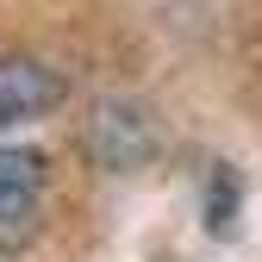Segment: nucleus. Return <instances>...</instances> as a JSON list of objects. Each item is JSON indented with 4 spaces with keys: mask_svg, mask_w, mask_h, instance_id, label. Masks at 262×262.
Returning <instances> with one entry per match:
<instances>
[{
    "mask_svg": "<svg viewBox=\"0 0 262 262\" xmlns=\"http://www.w3.org/2000/svg\"><path fill=\"white\" fill-rule=\"evenodd\" d=\"M81 144H88V156L100 162V169H113V175H131V169H144V162L156 156V119L144 113V106H131V100H106V106H94V119H88V131H81Z\"/></svg>",
    "mask_w": 262,
    "mask_h": 262,
    "instance_id": "obj_1",
    "label": "nucleus"
},
{
    "mask_svg": "<svg viewBox=\"0 0 262 262\" xmlns=\"http://www.w3.org/2000/svg\"><path fill=\"white\" fill-rule=\"evenodd\" d=\"M62 100H69L62 69H50L44 56H25V50H7V56H0V131L44 119Z\"/></svg>",
    "mask_w": 262,
    "mask_h": 262,
    "instance_id": "obj_2",
    "label": "nucleus"
},
{
    "mask_svg": "<svg viewBox=\"0 0 262 262\" xmlns=\"http://www.w3.org/2000/svg\"><path fill=\"white\" fill-rule=\"evenodd\" d=\"M50 162L25 144H0V250H13L31 237L38 225V200H44Z\"/></svg>",
    "mask_w": 262,
    "mask_h": 262,
    "instance_id": "obj_3",
    "label": "nucleus"
},
{
    "mask_svg": "<svg viewBox=\"0 0 262 262\" xmlns=\"http://www.w3.org/2000/svg\"><path fill=\"white\" fill-rule=\"evenodd\" d=\"M231 212H237V175H231V162H212V200H206V225H212V231H231Z\"/></svg>",
    "mask_w": 262,
    "mask_h": 262,
    "instance_id": "obj_4",
    "label": "nucleus"
}]
</instances>
